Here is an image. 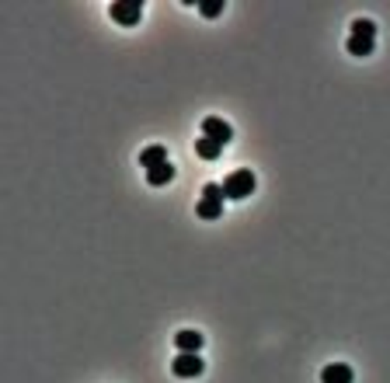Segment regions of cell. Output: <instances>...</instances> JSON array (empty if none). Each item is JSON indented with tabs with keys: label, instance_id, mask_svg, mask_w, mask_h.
Segmentation results:
<instances>
[{
	"label": "cell",
	"instance_id": "ba28073f",
	"mask_svg": "<svg viewBox=\"0 0 390 383\" xmlns=\"http://www.w3.org/2000/svg\"><path fill=\"white\" fill-rule=\"evenodd\" d=\"M345 49L352 53V56H373V49H376V39H362V35H348V42H345Z\"/></svg>",
	"mask_w": 390,
	"mask_h": 383
},
{
	"label": "cell",
	"instance_id": "8992f818",
	"mask_svg": "<svg viewBox=\"0 0 390 383\" xmlns=\"http://www.w3.org/2000/svg\"><path fill=\"white\" fill-rule=\"evenodd\" d=\"M352 380H355V373L348 362H331L320 369V383H352Z\"/></svg>",
	"mask_w": 390,
	"mask_h": 383
},
{
	"label": "cell",
	"instance_id": "6da1fadb",
	"mask_svg": "<svg viewBox=\"0 0 390 383\" xmlns=\"http://www.w3.org/2000/svg\"><path fill=\"white\" fill-rule=\"evenodd\" d=\"M254 188H258V178H254L247 168H237V171H230V174L223 178V192H227V199H234V202L247 199Z\"/></svg>",
	"mask_w": 390,
	"mask_h": 383
},
{
	"label": "cell",
	"instance_id": "30bf717a",
	"mask_svg": "<svg viewBox=\"0 0 390 383\" xmlns=\"http://www.w3.org/2000/svg\"><path fill=\"white\" fill-rule=\"evenodd\" d=\"M223 202H227V199H199L195 216H202V220H220V216H223Z\"/></svg>",
	"mask_w": 390,
	"mask_h": 383
},
{
	"label": "cell",
	"instance_id": "277c9868",
	"mask_svg": "<svg viewBox=\"0 0 390 383\" xmlns=\"http://www.w3.org/2000/svg\"><path fill=\"white\" fill-rule=\"evenodd\" d=\"M202 136H209V140H216V143H230L234 140V129H230V122L227 119H216V115H209V119H202Z\"/></svg>",
	"mask_w": 390,
	"mask_h": 383
},
{
	"label": "cell",
	"instance_id": "7a4b0ae2",
	"mask_svg": "<svg viewBox=\"0 0 390 383\" xmlns=\"http://www.w3.org/2000/svg\"><path fill=\"white\" fill-rule=\"evenodd\" d=\"M108 18L115 25H122V28H133L143 18V4H140V0H115V4L108 8Z\"/></svg>",
	"mask_w": 390,
	"mask_h": 383
},
{
	"label": "cell",
	"instance_id": "7c38bea8",
	"mask_svg": "<svg viewBox=\"0 0 390 383\" xmlns=\"http://www.w3.org/2000/svg\"><path fill=\"white\" fill-rule=\"evenodd\" d=\"M348 35H362V39H376V22H369V18H355L352 22V32Z\"/></svg>",
	"mask_w": 390,
	"mask_h": 383
},
{
	"label": "cell",
	"instance_id": "3957f363",
	"mask_svg": "<svg viewBox=\"0 0 390 383\" xmlns=\"http://www.w3.org/2000/svg\"><path fill=\"white\" fill-rule=\"evenodd\" d=\"M202 369H206V362L195 352H178L174 362H171V373L181 376V380H195V376H202Z\"/></svg>",
	"mask_w": 390,
	"mask_h": 383
},
{
	"label": "cell",
	"instance_id": "9c48e42d",
	"mask_svg": "<svg viewBox=\"0 0 390 383\" xmlns=\"http://www.w3.org/2000/svg\"><path fill=\"white\" fill-rule=\"evenodd\" d=\"M171 181H174V164H171V161L161 164V168H154V171H147V185H154V188L171 185Z\"/></svg>",
	"mask_w": 390,
	"mask_h": 383
},
{
	"label": "cell",
	"instance_id": "4fadbf2b",
	"mask_svg": "<svg viewBox=\"0 0 390 383\" xmlns=\"http://www.w3.org/2000/svg\"><path fill=\"white\" fill-rule=\"evenodd\" d=\"M199 11H202L206 18H220V15H223V0H202Z\"/></svg>",
	"mask_w": 390,
	"mask_h": 383
},
{
	"label": "cell",
	"instance_id": "5b68a950",
	"mask_svg": "<svg viewBox=\"0 0 390 383\" xmlns=\"http://www.w3.org/2000/svg\"><path fill=\"white\" fill-rule=\"evenodd\" d=\"M202 345H206V338L199 334V331H192V327H181V331H174V348L178 352H202Z\"/></svg>",
	"mask_w": 390,
	"mask_h": 383
},
{
	"label": "cell",
	"instance_id": "52a82bcc",
	"mask_svg": "<svg viewBox=\"0 0 390 383\" xmlns=\"http://www.w3.org/2000/svg\"><path fill=\"white\" fill-rule=\"evenodd\" d=\"M161 164H168V150H164L161 143L140 150V168H143V171H154V168H161Z\"/></svg>",
	"mask_w": 390,
	"mask_h": 383
},
{
	"label": "cell",
	"instance_id": "8fae6325",
	"mask_svg": "<svg viewBox=\"0 0 390 383\" xmlns=\"http://www.w3.org/2000/svg\"><path fill=\"white\" fill-rule=\"evenodd\" d=\"M195 154H199L202 161H216V157L223 154V143H216V140H209V136H199V140H195Z\"/></svg>",
	"mask_w": 390,
	"mask_h": 383
}]
</instances>
